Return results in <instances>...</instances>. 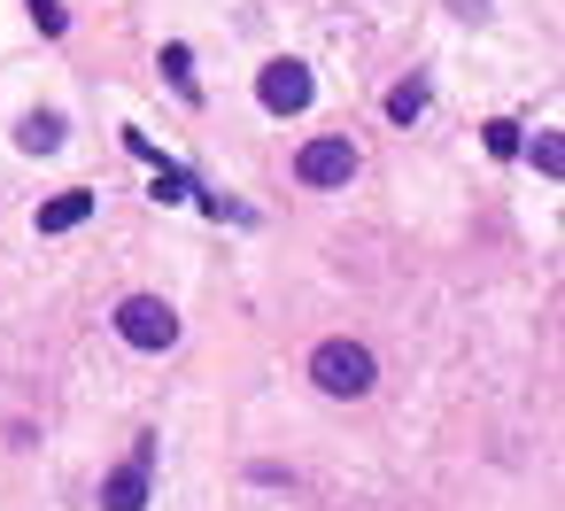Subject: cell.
<instances>
[{"mask_svg": "<svg viewBox=\"0 0 565 511\" xmlns=\"http://www.w3.org/2000/svg\"><path fill=\"white\" fill-rule=\"evenodd\" d=\"M310 380H318L326 395L356 403V395H372L380 364H372V349H364V341H318V356H310Z\"/></svg>", "mask_w": 565, "mask_h": 511, "instance_id": "1", "label": "cell"}, {"mask_svg": "<svg viewBox=\"0 0 565 511\" xmlns=\"http://www.w3.org/2000/svg\"><path fill=\"white\" fill-rule=\"evenodd\" d=\"M24 9H32V17H40V32H47V40H63V32H71V17H63V9H55V0H24Z\"/></svg>", "mask_w": 565, "mask_h": 511, "instance_id": "11", "label": "cell"}, {"mask_svg": "<svg viewBox=\"0 0 565 511\" xmlns=\"http://www.w3.org/2000/svg\"><path fill=\"white\" fill-rule=\"evenodd\" d=\"M117 333H125L132 349H171V341H179V310H171L163 295H125V302H117Z\"/></svg>", "mask_w": 565, "mask_h": 511, "instance_id": "2", "label": "cell"}, {"mask_svg": "<svg viewBox=\"0 0 565 511\" xmlns=\"http://www.w3.org/2000/svg\"><path fill=\"white\" fill-rule=\"evenodd\" d=\"M148 465H156V441H140V449L102 480V511H148Z\"/></svg>", "mask_w": 565, "mask_h": 511, "instance_id": "5", "label": "cell"}, {"mask_svg": "<svg viewBox=\"0 0 565 511\" xmlns=\"http://www.w3.org/2000/svg\"><path fill=\"white\" fill-rule=\"evenodd\" d=\"M488 156H519V125L495 117V125H488Z\"/></svg>", "mask_w": 565, "mask_h": 511, "instance_id": "12", "label": "cell"}, {"mask_svg": "<svg viewBox=\"0 0 565 511\" xmlns=\"http://www.w3.org/2000/svg\"><path fill=\"white\" fill-rule=\"evenodd\" d=\"M163 78H171V86H179V94H186V102H202V86H194V55H186V47H179V40H171V47H163Z\"/></svg>", "mask_w": 565, "mask_h": 511, "instance_id": "8", "label": "cell"}, {"mask_svg": "<svg viewBox=\"0 0 565 511\" xmlns=\"http://www.w3.org/2000/svg\"><path fill=\"white\" fill-rule=\"evenodd\" d=\"M179 194H186V171L163 163V171H156V202H179Z\"/></svg>", "mask_w": 565, "mask_h": 511, "instance_id": "13", "label": "cell"}, {"mask_svg": "<svg viewBox=\"0 0 565 511\" xmlns=\"http://www.w3.org/2000/svg\"><path fill=\"white\" fill-rule=\"evenodd\" d=\"M295 179H302V187H349V179H356V148H349V140H310V148L295 156Z\"/></svg>", "mask_w": 565, "mask_h": 511, "instance_id": "4", "label": "cell"}, {"mask_svg": "<svg viewBox=\"0 0 565 511\" xmlns=\"http://www.w3.org/2000/svg\"><path fill=\"white\" fill-rule=\"evenodd\" d=\"M418 109H426V86H418V78H411V86H395V94H387V117H395V125H411V117H418Z\"/></svg>", "mask_w": 565, "mask_h": 511, "instance_id": "9", "label": "cell"}, {"mask_svg": "<svg viewBox=\"0 0 565 511\" xmlns=\"http://www.w3.org/2000/svg\"><path fill=\"white\" fill-rule=\"evenodd\" d=\"M94 217V194H55V202H40V233H71V225H86Z\"/></svg>", "mask_w": 565, "mask_h": 511, "instance_id": "7", "label": "cell"}, {"mask_svg": "<svg viewBox=\"0 0 565 511\" xmlns=\"http://www.w3.org/2000/svg\"><path fill=\"white\" fill-rule=\"evenodd\" d=\"M534 171H550V179L565 171V148H557V132H534Z\"/></svg>", "mask_w": 565, "mask_h": 511, "instance_id": "10", "label": "cell"}, {"mask_svg": "<svg viewBox=\"0 0 565 511\" xmlns=\"http://www.w3.org/2000/svg\"><path fill=\"white\" fill-rule=\"evenodd\" d=\"M17 148H24V156H55V148H63V117H55V109H32V117L17 125Z\"/></svg>", "mask_w": 565, "mask_h": 511, "instance_id": "6", "label": "cell"}, {"mask_svg": "<svg viewBox=\"0 0 565 511\" xmlns=\"http://www.w3.org/2000/svg\"><path fill=\"white\" fill-rule=\"evenodd\" d=\"M310 94H318V86H310V71H302V63H264V71H256V102H264L271 117L310 109Z\"/></svg>", "mask_w": 565, "mask_h": 511, "instance_id": "3", "label": "cell"}]
</instances>
